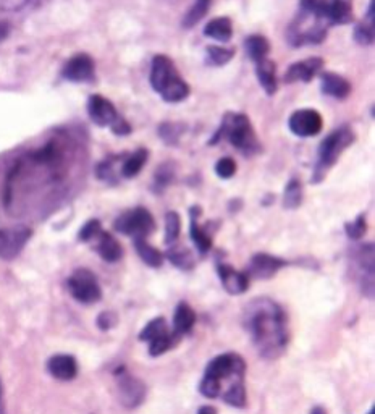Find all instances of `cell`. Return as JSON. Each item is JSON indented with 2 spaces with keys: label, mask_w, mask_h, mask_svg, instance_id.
Masks as SVG:
<instances>
[{
  "label": "cell",
  "mask_w": 375,
  "mask_h": 414,
  "mask_svg": "<svg viewBox=\"0 0 375 414\" xmlns=\"http://www.w3.org/2000/svg\"><path fill=\"white\" fill-rule=\"evenodd\" d=\"M118 395L123 406L128 409H135L144 402L146 398V385L140 379L133 377L126 374L125 371H120V377H118Z\"/></svg>",
  "instance_id": "5bb4252c"
},
{
  "label": "cell",
  "mask_w": 375,
  "mask_h": 414,
  "mask_svg": "<svg viewBox=\"0 0 375 414\" xmlns=\"http://www.w3.org/2000/svg\"><path fill=\"white\" fill-rule=\"evenodd\" d=\"M374 25L375 23H370L367 20L359 23V25L354 28L356 42H359V44H363V46H372L374 44Z\"/></svg>",
  "instance_id": "ab89813d"
},
{
  "label": "cell",
  "mask_w": 375,
  "mask_h": 414,
  "mask_svg": "<svg viewBox=\"0 0 375 414\" xmlns=\"http://www.w3.org/2000/svg\"><path fill=\"white\" fill-rule=\"evenodd\" d=\"M288 126L291 133L299 136V138H311V136L320 133L324 120H322L319 112L314 109H299L289 117Z\"/></svg>",
  "instance_id": "8fae6325"
},
{
  "label": "cell",
  "mask_w": 375,
  "mask_h": 414,
  "mask_svg": "<svg viewBox=\"0 0 375 414\" xmlns=\"http://www.w3.org/2000/svg\"><path fill=\"white\" fill-rule=\"evenodd\" d=\"M68 290L75 299L83 304H93L101 299L102 291L96 275L88 269H78L68 279Z\"/></svg>",
  "instance_id": "30bf717a"
},
{
  "label": "cell",
  "mask_w": 375,
  "mask_h": 414,
  "mask_svg": "<svg viewBox=\"0 0 375 414\" xmlns=\"http://www.w3.org/2000/svg\"><path fill=\"white\" fill-rule=\"evenodd\" d=\"M101 232H102L101 222H99L97 219H93L83 225L81 230H79V233H78V238H79V241L88 243V241H91V239H96V237Z\"/></svg>",
  "instance_id": "60d3db41"
},
{
  "label": "cell",
  "mask_w": 375,
  "mask_h": 414,
  "mask_svg": "<svg viewBox=\"0 0 375 414\" xmlns=\"http://www.w3.org/2000/svg\"><path fill=\"white\" fill-rule=\"evenodd\" d=\"M204 34L211 39L229 42L233 36V23L229 17H218L213 18L212 21H209L206 28H204Z\"/></svg>",
  "instance_id": "cb8c5ba5"
},
{
  "label": "cell",
  "mask_w": 375,
  "mask_h": 414,
  "mask_svg": "<svg viewBox=\"0 0 375 414\" xmlns=\"http://www.w3.org/2000/svg\"><path fill=\"white\" fill-rule=\"evenodd\" d=\"M301 12H306L327 25H348L353 21L351 0H301Z\"/></svg>",
  "instance_id": "5b68a950"
},
{
  "label": "cell",
  "mask_w": 375,
  "mask_h": 414,
  "mask_svg": "<svg viewBox=\"0 0 375 414\" xmlns=\"http://www.w3.org/2000/svg\"><path fill=\"white\" fill-rule=\"evenodd\" d=\"M0 414H7L6 408H3V403H2V397H0Z\"/></svg>",
  "instance_id": "7dc6e473"
},
{
  "label": "cell",
  "mask_w": 375,
  "mask_h": 414,
  "mask_svg": "<svg viewBox=\"0 0 375 414\" xmlns=\"http://www.w3.org/2000/svg\"><path fill=\"white\" fill-rule=\"evenodd\" d=\"M275 70H277L275 68V63L269 59H264L256 63V75H258L260 86H262L265 94H269V96H273L278 89L277 73H275Z\"/></svg>",
  "instance_id": "7402d4cb"
},
{
  "label": "cell",
  "mask_w": 375,
  "mask_h": 414,
  "mask_svg": "<svg viewBox=\"0 0 375 414\" xmlns=\"http://www.w3.org/2000/svg\"><path fill=\"white\" fill-rule=\"evenodd\" d=\"M118 157H110L107 159V161L101 162L96 168V175L99 180L110 183V185H117L118 178L115 175V162Z\"/></svg>",
  "instance_id": "74e56055"
},
{
  "label": "cell",
  "mask_w": 375,
  "mask_h": 414,
  "mask_svg": "<svg viewBox=\"0 0 375 414\" xmlns=\"http://www.w3.org/2000/svg\"><path fill=\"white\" fill-rule=\"evenodd\" d=\"M133 246H135L137 256L142 259V262L147 264L149 267H157L162 266L164 262V256L159 249H155L154 246H151L149 243L146 241V237H135L133 238Z\"/></svg>",
  "instance_id": "d4e9b609"
},
{
  "label": "cell",
  "mask_w": 375,
  "mask_h": 414,
  "mask_svg": "<svg viewBox=\"0 0 375 414\" xmlns=\"http://www.w3.org/2000/svg\"><path fill=\"white\" fill-rule=\"evenodd\" d=\"M217 274L220 277L222 286L230 295H243L249 288V275L235 270L231 266L217 262Z\"/></svg>",
  "instance_id": "e0dca14e"
},
{
  "label": "cell",
  "mask_w": 375,
  "mask_h": 414,
  "mask_svg": "<svg viewBox=\"0 0 375 414\" xmlns=\"http://www.w3.org/2000/svg\"><path fill=\"white\" fill-rule=\"evenodd\" d=\"M88 114L97 126H108L113 135L128 136L131 133V125L118 114L115 106L108 99L94 94L88 101Z\"/></svg>",
  "instance_id": "8992f818"
},
{
  "label": "cell",
  "mask_w": 375,
  "mask_h": 414,
  "mask_svg": "<svg viewBox=\"0 0 375 414\" xmlns=\"http://www.w3.org/2000/svg\"><path fill=\"white\" fill-rule=\"evenodd\" d=\"M31 235V228L28 227L0 230V257L6 261L15 259L30 241Z\"/></svg>",
  "instance_id": "7c38bea8"
},
{
  "label": "cell",
  "mask_w": 375,
  "mask_h": 414,
  "mask_svg": "<svg viewBox=\"0 0 375 414\" xmlns=\"http://www.w3.org/2000/svg\"><path fill=\"white\" fill-rule=\"evenodd\" d=\"M169 332L167 328V322H165L164 317H155L151 321L147 326L142 328L140 333V340L141 342H153L155 338L165 335V333Z\"/></svg>",
  "instance_id": "1f68e13d"
},
{
  "label": "cell",
  "mask_w": 375,
  "mask_h": 414,
  "mask_svg": "<svg viewBox=\"0 0 375 414\" xmlns=\"http://www.w3.org/2000/svg\"><path fill=\"white\" fill-rule=\"evenodd\" d=\"M167 259L175 267H178L182 270H193L194 264H196L191 251L183 246L170 248L167 251Z\"/></svg>",
  "instance_id": "f1b7e54d"
},
{
  "label": "cell",
  "mask_w": 375,
  "mask_h": 414,
  "mask_svg": "<svg viewBox=\"0 0 375 414\" xmlns=\"http://www.w3.org/2000/svg\"><path fill=\"white\" fill-rule=\"evenodd\" d=\"M302 204V185L298 178L288 181L283 193V207L288 210L298 209Z\"/></svg>",
  "instance_id": "4dcf8cb0"
},
{
  "label": "cell",
  "mask_w": 375,
  "mask_h": 414,
  "mask_svg": "<svg viewBox=\"0 0 375 414\" xmlns=\"http://www.w3.org/2000/svg\"><path fill=\"white\" fill-rule=\"evenodd\" d=\"M351 267L354 269L356 284L360 291L367 296L374 298V244H364L354 249L351 254Z\"/></svg>",
  "instance_id": "ba28073f"
},
{
  "label": "cell",
  "mask_w": 375,
  "mask_h": 414,
  "mask_svg": "<svg viewBox=\"0 0 375 414\" xmlns=\"http://www.w3.org/2000/svg\"><path fill=\"white\" fill-rule=\"evenodd\" d=\"M246 362L243 357L236 353H223L209 362L204 377L215 380L222 385L223 380H244ZM223 390V387H222Z\"/></svg>",
  "instance_id": "52a82bcc"
},
{
  "label": "cell",
  "mask_w": 375,
  "mask_h": 414,
  "mask_svg": "<svg viewBox=\"0 0 375 414\" xmlns=\"http://www.w3.org/2000/svg\"><path fill=\"white\" fill-rule=\"evenodd\" d=\"M194 324H196V313H194L191 306L182 301L173 314V332L178 333L180 337H183L191 332Z\"/></svg>",
  "instance_id": "603a6c76"
},
{
  "label": "cell",
  "mask_w": 375,
  "mask_h": 414,
  "mask_svg": "<svg viewBox=\"0 0 375 414\" xmlns=\"http://www.w3.org/2000/svg\"><path fill=\"white\" fill-rule=\"evenodd\" d=\"M207 54V63L209 65H215V67H223L233 59L235 50L233 49H223V47L218 46H209L206 49Z\"/></svg>",
  "instance_id": "e575fe53"
},
{
  "label": "cell",
  "mask_w": 375,
  "mask_h": 414,
  "mask_svg": "<svg viewBox=\"0 0 375 414\" xmlns=\"http://www.w3.org/2000/svg\"><path fill=\"white\" fill-rule=\"evenodd\" d=\"M354 141H356V135L353 133V130H351L348 125L336 128L334 133H330L324 141H322L319 146V152H317V162H316L314 172H312V178H311L312 185L322 183V180H324L327 175V172H329L330 168L338 162L340 155L343 154L345 150L354 143Z\"/></svg>",
  "instance_id": "277c9868"
},
{
  "label": "cell",
  "mask_w": 375,
  "mask_h": 414,
  "mask_svg": "<svg viewBox=\"0 0 375 414\" xmlns=\"http://www.w3.org/2000/svg\"><path fill=\"white\" fill-rule=\"evenodd\" d=\"M209 7H211V0H196V3L191 7V10L184 15L183 26L184 28L196 26L198 23L201 21L204 17H206Z\"/></svg>",
  "instance_id": "8d00e7d4"
},
{
  "label": "cell",
  "mask_w": 375,
  "mask_h": 414,
  "mask_svg": "<svg viewBox=\"0 0 375 414\" xmlns=\"http://www.w3.org/2000/svg\"><path fill=\"white\" fill-rule=\"evenodd\" d=\"M320 89L325 96L335 99H346L351 94V83L346 78L340 77L338 73H322Z\"/></svg>",
  "instance_id": "d6986e66"
},
{
  "label": "cell",
  "mask_w": 375,
  "mask_h": 414,
  "mask_svg": "<svg viewBox=\"0 0 375 414\" xmlns=\"http://www.w3.org/2000/svg\"><path fill=\"white\" fill-rule=\"evenodd\" d=\"M147 159H149V150L141 148L133 152L131 155L123 161L122 166V177L123 178H135L137 173L142 170V167L146 166Z\"/></svg>",
  "instance_id": "4316f807"
},
{
  "label": "cell",
  "mask_w": 375,
  "mask_h": 414,
  "mask_svg": "<svg viewBox=\"0 0 375 414\" xmlns=\"http://www.w3.org/2000/svg\"><path fill=\"white\" fill-rule=\"evenodd\" d=\"M215 173L222 180H230L236 173V162L231 157H222L215 164Z\"/></svg>",
  "instance_id": "b9f144b4"
},
{
  "label": "cell",
  "mask_w": 375,
  "mask_h": 414,
  "mask_svg": "<svg viewBox=\"0 0 375 414\" xmlns=\"http://www.w3.org/2000/svg\"><path fill=\"white\" fill-rule=\"evenodd\" d=\"M189 214H191V228H189V235H191V239L194 246L198 248L199 254L206 256L212 249V239L206 233V230L201 228V225L198 224V215L201 214V207L193 206L191 209H189Z\"/></svg>",
  "instance_id": "44dd1931"
},
{
  "label": "cell",
  "mask_w": 375,
  "mask_h": 414,
  "mask_svg": "<svg viewBox=\"0 0 375 414\" xmlns=\"http://www.w3.org/2000/svg\"><path fill=\"white\" fill-rule=\"evenodd\" d=\"M369 414H375V408H374V406H372V409H370V411H369Z\"/></svg>",
  "instance_id": "c3c4849f"
},
{
  "label": "cell",
  "mask_w": 375,
  "mask_h": 414,
  "mask_svg": "<svg viewBox=\"0 0 375 414\" xmlns=\"http://www.w3.org/2000/svg\"><path fill=\"white\" fill-rule=\"evenodd\" d=\"M223 403L230 404L235 408H244L248 404V395H246L244 380H236V382L230 384L229 388L225 392H222Z\"/></svg>",
  "instance_id": "83f0119b"
},
{
  "label": "cell",
  "mask_w": 375,
  "mask_h": 414,
  "mask_svg": "<svg viewBox=\"0 0 375 414\" xmlns=\"http://www.w3.org/2000/svg\"><path fill=\"white\" fill-rule=\"evenodd\" d=\"M151 86L165 102L177 103L189 96V84L182 78L173 60L167 55H155L151 65Z\"/></svg>",
  "instance_id": "7a4b0ae2"
},
{
  "label": "cell",
  "mask_w": 375,
  "mask_h": 414,
  "mask_svg": "<svg viewBox=\"0 0 375 414\" xmlns=\"http://www.w3.org/2000/svg\"><path fill=\"white\" fill-rule=\"evenodd\" d=\"M0 397H2V384H0Z\"/></svg>",
  "instance_id": "681fc988"
},
{
  "label": "cell",
  "mask_w": 375,
  "mask_h": 414,
  "mask_svg": "<svg viewBox=\"0 0 375 414\" xmlns=\"http://www.w3.org/2000/svg\"><path fill=\"white\" fill-rule=\"evenodd\" d=\"M223 138L229 139L246 157H251V155L259 154L262 150V146H260L258 136L254 133L253 125H251L248 115L244 114L229 112V114L223 115L220 128H218L215 136H212L209 144H218V141Z\"/></svg>",
  "instance_id": "3957f363"
},
{
  "label": "cell",
  "mask_w": 375,
  "mask_h": 414,
  "mask_svg": "<svg viewBox=\"0 0 375 414\" xmlns=\"http://www.w3.org/2000/svg\"><path fill=\"white\" fill-rule=\"evenodd\" d=\"M113 228L118 233L128 235V237H147L155 230V220L151 213L144 207H135V209L126 210L118 215Z\"/></svg>",
  "instance_id": "9c48e42d"
},
{
  "label": "cell",
  "mask_w": 375,
  "mask_h": 414,
  "mask_svg": "<svg viewBox=\"0 0 375 414\" xmlns=\"http://www.w3.org/2000/svg\"><path fill=\"white\" fill-rule=\"evenodd\" d=\"M184 131H186V125L183 124H172V121H167V124H162L159 126V136L169 146L178 144V141Z\"/></svg>",
  "instance_id": "836d02e7"
},
{
  "label": "cell",
  "mask_w": 375,
  "mask_h": 414,
  "mask_svg": "<svg viewBox=\"0 0 375 414\" xmlns=\"http://www.w3.org/2000/svg\"><path fill=\"white\" fill-rule=\"evenodd\" d=\"M47 371L52 377L59 380H71L77 377L78 364L77 359L70 355H54L47 361Z\"/></svg>",
  "instance_id": "ac0fdd59"
},
{
  "label": "cell",
  "mask_w": 375,
  "mask_h": 414,
  "mask_svg": "<svg viewBox=\"0 0 375 414\" xmlns=\"http://www.w3.org/2000/svg\"><path fill=\"white\" fill-rule=\"evenodd\" d=\"M309 414H329V413H327V409L324 406H314L311 409Z\"/></svg>",
  "instance_id": "bcb514c9"
},
{
  "label": "cell",
  "mask_w": 375,
  "mask_h": 414,
  "mask_svg": "<svg viewBox=\"0 0 375 414\" xmlns=\"http://www.w3.org/2000/svg\"><path fill=\"white\" fill-rule=\"evenodd\" d=\"M182 233V219L178 213L170 210L165 214V244H173Z\"/></svg>",
  "instance_id": "d6a6232c"
},
{
  "label": "cell",
  "mask_w": 375,
  "mask_h": 414,
  "mask_svg": "<svg viewBox=\"0 0 375 414\" xmlns=\"http://www.w3.org/2000/svg\"><path fill=\"white\" fill-rule=\"evenodd\" d=\"M246 332L256 350L265 359L280 357L289 342L288 317L282 306L270 298H256L246 306L243 319Z\"/></svg>",
  "instance_id": "6da1fadb"
},
{
  "label": "cell",
  "mask_w": 375,
  "mask_h": 414,
  "mask_svg": "<svg viewBox=\"0 0 375 414\" xmlns=\"http://www.w3.org/2000/svg\"><path fill=\"white\" fill-rule=\"evenodd\" d=\"M173 178H175V170L172 164H164V166H160L157 168V172H155L153 191L155 195H160V193L165 191V188L173 181Z\"/></svg>",
  "instance_id": "d590c367"
},
{
  "label": "cell",
  "mask_w": 375,
  "mask_h": 414,
  "mask_svg": "<svg viewBox=\"0 0 375 414\" xmlns=\"http://www.w3.org/2000/svg\"><path fill=\"white\" fill-rule=\"evenodd\" d=\"M289 266L288 261H285L282 257L272 256V254L258 253L251 257L248 266V275L256 277L260 280H269L277 274L278 270H282L283 267Z\"/></svg>",
  "instance_id": "4fadbf2b"
},
{
  "label": "cell",
  "mask_w": 375,
  "mask_h": 414,
  "mask_svg": "<svg viewBox=\"0 0 375 414\" xmlns=\"http://www.w3.org/2000/svg\"><path fill=\"white\" fill-rule=\"evenodd\" d=\"M8 30H10V28H8V23L0 21V42H2L8 36Z\"/></svg>",
  "instance_id": "ee69618b"
},
{
  "label": "cell",
  "mask_w": 375,
  "mask_h": 414,
  "mask_svg": "<svg viewBox=\"0 0 375 414\" xmlns=\"http://www.w3.org/2000/svg\"><path fill=\"white\" fill-rule=\"evenodd\" d=\"M198 414H217V411L212 406H201Z\"/></svg>",
  "instance_id": "f6af8a7d"
},
{
  "label": "cell",
  "mask_w": 375,
  "mask_h": 414,
  "mask_svg": "<svg viewBox=\"0 0 375 414\" xmlns=\"http://www.w3.org/2000/svg\"><path fill=\"white\" fill-rule=\"evenodd\" d=\"M324 68V59L320 57H309L299 62L293 63L287 72H285L283 81L289 83H309Z\"/></svg>",
  "instance_id": "9a60e30c"
},
{
  "label": "cell",
  "mask_w": 375,
  "mask_h": 414,
  "mask_svg": "<svg viewBox=\"0 0 375 414\" xmlns=\"http://www.w3.org/2000/svg\"><path fill=\"white\" fill-rule=\"evenodd\" d=\"M244 50L248 54V57L253 60V62H260V60L267 59L269 52H270V44L267 41V37L254 34L246 37L244 41Z\"/></svg>",
  "instance_id": "484cf974"
},
{
  "label": "cell",
  "mask_w": 375,
  "mask_h": 414,
  "mask_svg": "<svg viewBox=\"0 0 375 414\" xmlns=\"http://www.w3.org/2000/svg\"><path fill=\"white\" fill-rule=\"evenodd\" d=\"M96 239H97L96 251H97L99 256L104 259V261H107V262L120 261L122 256H123V248H122V244L118 243L110 233L101 232L96 237Z\"/></svg>",
  "instance_id": "ffe728a7"
},
{
  "label": "cell",
  "mask_w": 375,
  "mask_h": 414,
  "mask_svg": "<svg viewBox=\"0 0 375 414\" xmlns=\"http://www.w3.org/2000/svg\"><path fill=\"white\" fill-rule=\"evenodd\" d=\"M345 232L348 235V238L358 241L367 233V222H365V215L360 214L359 217H356L353 222H346L345 224Z\"/></svg>",
  "instance_id": "f35d334b"
},
{
  "label": "cell",
  "mask_w": 375,
  "mask_h": 414,
  "mask_svg": "<svg viewBox=\"0 0 375 414\" xmlns=\"http://www.w3.org/2000/svg\"><path fill=\"white\" fill-rule=\"evenodd\" d=\"M180 340H182V337H180L178 333L169 331L165 335L149 342V355L153 357L164 355V353H167L169 350H172V348L177 346Z\"/></svg>",
  "instance_id": "f546056e"
},
{
  "label": "cell",
  "mask_w": 375,
  "mask_h": 414,
  "mask_svg": "<svg viewBox=\"0 0 375 414\" xmlns=\"http://www.w3.org/2000/svg\"><path fill=\"white\" fill-rule=\"evenodd\" d=\"M61 75L71 83H91L94 79V60L88 54L75 55L65 63Z\"/></svg>",
  "instance_id": "2e32d148"
},
{
  "label": "cell",
  "mask_w": 375,
  "mask_h": 414,
  "mask_svg": "<svg viewBox=\"0 0 375 414\" xmlns=\"http://www.w3.org/2000/svg\"><path fill=\"white\" fill-rule=\"evenodd\" d=\"M117 314L110 313V310H106V313H101L97 317V327L101 328V331H110L112 327L117 326Z\"/></svg>",
  "instance_id": "7bdbcfd3"
}]
</instances>
